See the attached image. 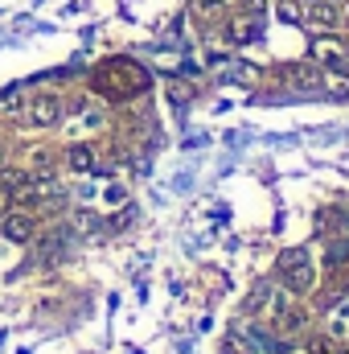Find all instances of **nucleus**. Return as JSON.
I'll return each mask as SVG.
<instances>
[{"mask_svg": "<svg viewBox=\"0 0 349 354\" xmlns=\"http://www.w3.org/2000/svg\"><path fill=\"white\" fill-rule=\"evenodd\" d=\"M279 280L288 292H308L312 288V264L304 252H283L279 256Z\"/></svg>", "mask_w": 349, "mask_h": 354, "instance_id": "f257e3e1", "label": "nucleus"}, {"mask_svg": "<svg viewBox=\"0 0 349 354\" xmlns=\"http://www.w3.org/2000/svg\"><path fill=\"white\" fill-rule=\"evenodd\" d=\"M0 231H4V239H12V243H29L33 231H37V218H33L29 210H4Z\"/></svg>", "mask_w": 349, "mask_h": 354, "instance_id": "f03ea898", "label": "nucleus"}, {"mask_svg": "<svg viewBox=\"0 0 349 354\" xmlns=\"http://www.w3.org/2000/svg\"><path fill=\"white\" fill-rule=\"evenodd\" d=\"M304 17H308L312 25H321V29H337V25L346 21V8H341L337 0H308V4H304Z\"/></svg>", "mask_w": 349, "mask_h": 354, "instance_id": "7ed1b4c3", "label": "nucleus"}, {"mask_svg": "<svg viewBox=\"0 0 349 354\" xmlns=\"http://www.w3.org/2000/svg\"><path fill=\"white\" fill-rule=\"evenodd\" d=\"M58 115H62V99H58V95H33V99H29V120H33L37 128L58 124Z\"/></svg>", "mask_w": 349, "mask_h": 354, "instance_id": "20e7f679", "label": "nucleus"}, {"mask_svg": "<svg viewBox=\"0 0 349 354\" xmlns=\"http://www.w3.org/2000/svg\"><path fill=\"white\" fill-rule=\"evenodd\" d=\"M275 322H279V330H288V334H292V330H304L312 317H308V309H304V305H283V313H279Z\"/></svg>", "mask_w": 349, "mask_h": 354, "instance_id": "39448f33", "label": "nucleus"}, {"mask_svg": "<svg viewBox=\"0 0 349 354\" xmlns=\"http://www.w3.org/2000/svg\"><path fill=\"white\" fill-rule=\"evenodd\" d=\"M193 17L206 25H218L226 17V0H193Z\"/></svg>", "mask_w": 349, "mask_h": 354, "instance_id": "423d86ee", "label": "nucleus"}, {"mask_svg": "<svg viewBox=\"0 0 349 354\" xmlns=\"http://www.w3.org/2000/svg\"><path fill=\"white\" fill-rule=\"evenodd\" d=\"M312 58H317V62H333V66H337V62H346V50H341L337 41H329V37H317V41H312Z\"/></svg>", "mask_w": 349, "mask_h": 354, "instance_id": "0eeeda50", "label": "nucleus"}, {"mask_svg": "<svg viewBox=\"0 0 349 354\" xmlns=\"http://www.w3.org/2000/svg\"><path fill=\"white\" fill-rule=\"evenodd\" d=\"M66 165L74 169V174H90L99 161H94V149H87V145H74L70 153H66Z\"/></svg>", "mask_w": 349, "mask_h": 354, "instance_id": "6e6552de", "label": "nucleus"}, {"mask_svg": "<svg viewBox=\"0 0 349 354\" xmlns=\"http://www.w3.org/2000/svg\"><path fill=\"white\" fill-rule=\"evenodd\" d=\"M329 330L337 338H349V301H341L337 309H329Z\"/></svg>", "mask_w": 349, "mask_h": 354, "instance_id": "1a4fd4ad", "label": "nucleus"}, {"mask_svg": "<svg viewBox=\"0 0 349 354\" xmlns=\"http://www.w3.org/2000/svg\"><path fill=\"white\" fill-rule=\"evenodd\" d=\"M325 91L337 95V99H349V75L346 71H329V75H325Z\"/></svg>", "mask_w": 349, "mask_h": 354, "instance_id": "9d476101", "label": "nucleus"}, {"mask_svg": "<svg viewBox=\"0 0 349 354\" xmlns=\"http://www.w3.org/2000/svg\"><path fill=\"white\" fill-rule=\"evenodd\" d=\"M21 107H25V95H21V91H8V95H0V111H4V115H17Z\"/></svg>", "mask_w": 349, "mask_h": 354, "instance_id": "9b49d317", "label": "nucleus"}, {"mask_svg": "<svg viewBox=\"0 0 349 354\" xmlns=\"http://www.w3.org/2000/svg\"><path fill=\"white\" fill-rule=\"evenodd\" d=\"M279 17L283 21H300L304 17V4L300 0H279Z\"/></svg>", "mask_w": 349, "mask_h": 354, "instance_id": "f8f14e48", "label": "nucleus"}, {"mask_svg": "<svg viewBox=\"0 0 349 354\" xmlns=\"http://www.w3.org/2000/svg\"><path fill=\"white\" fill-rule=\"evenodd\" d=\"M230 37H235V41H251V37H255V25H243V21H235V25H230Z\"/></svg>", "mask_w": 349, "mask_h": 354, "instance_id": "ddd939ff", "label": "nucleus"}, {"mask_svg": "<svg viewBox=\"0 0 349 354\" xmlns=\"http://www.w3.org/2000/svg\"><path fill=\"white\" fill-rule=\"evenodd\" d=\"M308 354H337V346H333V338H312Z\"/></svg>", "mask_w": 349, "mask_h": 354, "instance_id": "4468645a", "label": "nucleus"}, {"mask_svg": "<svg viewBox=\"0 0 349 354\" xmlns=\"http://www.w3.org/2000/svg\"><path fill=\"white\" fill-rule=\"evenodd\" d=\"M33 165H37L41 174H50V153H37V157H33Z\"/></svg>", "mask_w": 349, "mask_h": 354, "instance_id": "2eb2a0df", "label": "nucleus"}, {"mask_svg": "<svg viewBox=\"0 0 349 354\" xmlns=\"http://www.w3.org/2000/svg\"><path fill=\"white\" fill-rule=\"evenodd\" d=\"M173 99H177V103H185V99H189V91H185V83H173Z\"/></svg>", "mask_w": 349, "mask_h": 354, "instance_id": "dca6fc26", "label": "nucleus"}, {"mask_svg": "<svg viewBox=\"0 0 349 354\" xmlns=\"http://www.w3.org/2000/svg\"><path fill=\"white\" fill-rule=\"evenodd\" d=\"M4 210H8V189L0 185V218H4Z\"/></svg>", "mask_w": 349, "mask_h": 354, "instance_id": "f3484780", "label": "nucleus"}, {"mask_svg": "<svg viewBox=\"0 0 349 354\" xmlns=\"http://www.w3.org/2000/svg\"><path fill=\"white\" fill-rule=\"evenodd\" d=\"M341 25H349V4H346V21H341Z\"/></svg>", "mask_w": 349, "mask_h": 354, "instance_id": "a211bd4d", "label": "nucleus"}, {"mask_svg": "<svg viewBox=\"0 0 349 354\" xmlns=\"http://www.w3.org/2000/svg\"><path fill=\"white\" fill-rule=\"evenodd\" d=\"M292 354H308V351H292Z\"/></svg>", "mask_w": 349, "mask_h": 354, "instance_id": "6ab92c4d", "label": "nucleus"}, {"mask_svg": "<svg viewBox=\"0 0 349 354\" xmlns=\"http://www.w3.org/2000/svg\"><path fill=\"white\" fill-rule=\"evenodd\" d=\"M337 354H349V351H337Z\"/></svg>", "mask_w": 349, "mask_h": 354, "instance_id": "aec40b11", "label": "nucleus"}]
</instances>
